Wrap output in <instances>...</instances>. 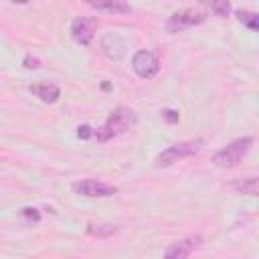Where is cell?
I'll use <instances>...</instances> for the list:
<instances>
[{"label":"cell","mask_w":259,"mask_h":259,"mask_svg":"<svg viewBox=\"0 0 259 259\" xmlns=\"http://www.w3.org/2000/svg\"><path fill=\"white\" fill-rule=\"evenodd\" d=\"M71 36L77 45H91L93 36H95V20L93 18H87V16H77L73 22H71Z\"/></svg>","instance_id":"52a82bcc"},{"label":"cell","mask_w":259,"mask_h":259,"mask_svg":"<svg viewBox=\"0 0 259 259\" xmlns=\"http://www.w3.org/2000/svg\"><path fill=\"white\" fill-rule=\"evenodd\" d=\"M24 67L26 69H38L40 67V61L34 59V57H24Z\"/></svg>","instance_id":"ac0fdd59"},{"label":"cell","mask_w":259,"mask_h":259,"mask_svg":"<svg viewBox=\"0 0 259 259\" xmlns=\"http://www.w3.org/2000/svg\"><path fill=\"white\" fill-rule=\"evenodd\" d=\"M202 148V140H196V142H180V144H174L170 146L168 150H164L158 158H156V166H170L174 162H178L180 158H188V156H194L198 150Z\"/></svg>","instance_id":"3957f363"},{"label":"cell","mask_w":259,"mask_h":259,"mask_svg":"<svg viewBox=\"0 0 259 259\" xmlns=\"http://www.w3.org/2000/svg\"><path fill=\"white\" fill-rule=\"evenodd\" d=\"M194 249V241L192 239H184V241H176L172 243L166 253H164V259H188V255L192 253Z\"/></svg>","instance_id":"9c48e42d"},{"label":"cell","mask_w":259,"mask_h":259,"mask_svg":"<svg viewBox=\"0 0 259 259\" xmlns=\"http://www.w3.org/2000/svg\"><path fill=\"white\" fill-rule=\"evenodd\" d=\"M233 186H235L239 192H243V194H249V196H255V194H257V178H255V176L243 178V180L235 182Z\"/></svg>","instance_id":"7c38bea8"},{"label":"cell","mask_w":259,"mask_h":259,"mask_svg":"<svg viewBox=\"0 0 259 259\" xmlns=\"http://www.w3.org/2000/svg\"><path fill=\"white\" fill-rule=\"evenodd\" d=\"M101 49H103V53H105L109 59L119 61V59L123 57V53H125V42H123V38H121L119 34L107 32V34L101 36Z\"/></svg>","instance_id":"ba28073f"},{"label":"cell","mask_w":259,"mask_h":259,"mask_svg":"<svg viewBox=\"0 0 259 259\" xmlns=\"http://www.w3.org/2000/svg\"><path fill=\"white\" fill-rule=\"evenodd\" d=\"M210 10L217 12L219 16H227L229 10H231V4H229L227 0H223V2H212V4H210Z\"/></svg>","instance_id":"5bb4252c"},{"label":"cell","mask_w":259,"mask_h":259,"mask_svg":"<svg viewBox=\"0 0 259 259\" xmlns=\"http://www.w3.org/2000/svg\"><path fill=\"white\" fill-rule=\"evenodd\" d=\"M251 146H253V138H251V136L239 138V140L231 142L229 146L221 148V150L212 156V162H214L217 166H221V168H233V166H237V164L243 160V156L249 152Z\"/></svg>","instance_id":"7a4b0ae2"},{"label":"cell","mask_w":259,"mask_h":259,"mask_svg":"<svg viewBox=\"0 0 259 259\" xmlns=\"http://www.w3.org/2000/svg\"><path fill=\"white\" fill-rule=\"evenodd\" d=\"M162 117H164L168 123H174V121H178V111H174V109H164V111H162Z\"/></svg>","instance_id":"2e32d148"},{"label":"cell","mask_w":259,"mask_h":259,"mask_svg":"<svg viewBox=\"0 0 259 259\" xmlns=\"http://www.w3.org/2000/svg\"><path fill=\"white\" fill-rule=\"evenodd\" d=\"M237 18L251 30H257L259 28V16L255 12H245V10H237Z\"/></svg>","instance_id":"4fadbf2b"},{"label":"cell","mask_w":259,"mask_h":259,"mask_svg":"<svg viewBox=\"0 0 259 259\" xmlns=\"http://www.w3.org/2000/svg\"><path fill=\"white\" fill-rule=\"evenodd\" d=\"M93 132H95V130H91L89 125H81V127H79V132H77V136H79L81 140H89V138L93 136Z\"/></svg>","instance_id":"e0dca14e"},{"label":"cell","mask_w":259,"mask_h":259,"mask_svg":"<svg viewBox=\"0 0 259 259\" xmlns=\"http://www.w3.org/2000/svg\"><path fill=\"white\" fill-rule=\"evenodd\" d=\"M132 69H134V73L138 77L152 79V77L158 75L160 63H158V59H156L154 53H150V51H138L134 55V59H132Z\"/></svg>","instance_id":"5b68a950"},{"label":"cell","mask_w":259,"mask_h":259,"mask_svg":"<svg viewBox=\"0 0 259 259\" xmlns=\"http://www.w3.org/2000/svg\"><path fill=\"white\" fill-rule=\"evenodd\" d=\"M30 91L47 103H55L61 97V89L55 83H36V85H30Z\"/></svg>","instance_id":"30bf717a"},{"label":"cell","mask_w":259,"mask_h":259,"mask_svg":"<svg viewBox=\"0 0 259 259\" xmlns=\"http://www.w3.org/2000/svg\"><path fill=\"white\" fill-rule=\"evenodd\" d=\"M204 20H206L204 12L190 10V8H186V10H178V12H174V14L168 18V22H166V30H168V32H180V30H184V28L202 24Z\"/></svg>","instance_id":"277c9868"},{"label":"cell","mask_w":259,"mask_h":259,"mask_svg":"<svg viewBox=\"0 0 259 259\" xmlns=\"http://www.w3.org/2000/svg\"><path fill=\"white\" fill-rule=\"evenodd\" d=\"M77 194H83V196H91V198H105V196H113L115 192H117V188L115 186H111V184H105V182H99V180H91V178H87V180H79V182H73V186H71Z\"/></svg>","instance_id":"8992f818"},{"label":"cell","mask_w":259,"mask_h":259,"mask_svg":"<svg viewBox=\"0 0 259 259\" xmlns=\"http://www.w3.org/2000/svg\"><path fill=\"white\" fill-rule=\"evenodd\" d=\"M136 121H138V117H136V113H134L132 109H127V107H117L115 111L109 113L107 121H105L99 130L93 132V136H95L99 142H107V140H111V138H115V136L127 132L130 127H134Z\"/></svg>","instance_id":"6da1fadb"},{"label":"cell","mask_w":259,"mask_h":259,"mask_svg":"<svg viewBox=\"0 0 259 259\" xmlns=\"http://www.w3.org/2000/svg\"><path fill=\"white\" fill-rule=\"evenodd\" d=\"M20 214H22V217H26V219H30V221H34V223H38V221H40V212H38L36 208H30V206L22 208V210H20Z\"/></svg>","instance_id":"9a60e30c"},{"label":"cell","mask_w":259,"mask_h":259,"mask_svg":"<svg viewBox=\"0 0 259 259\" xmlns=\"http://www.w3.org/2000/svg\"><path fill=\"white\" fill-rule=\"evenodd\" d=\"M91 6L95 10H101V12H111V14H127L132 12V6L125 4V2H119V0H105V2H91Z\"/></svg>","instance_id":"8fae6325"}]
</instances>
